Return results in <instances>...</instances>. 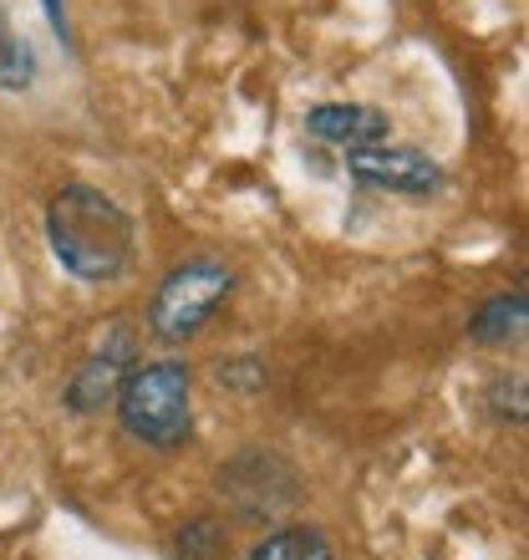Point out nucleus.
I'll return each mask as SVG.
<instances>
[{
  "instance_id": "nucleus-1",
  "label": "nucleus",
  "mask_w": 529,
  "mask_h": 560,
  "mask_svg": "<svg viewBox=\"0 0 529 560\" xmlns=\"http://www.w3.org/2000/svg\"><path fill=\"white\" fill-rule=\"evenodd\" d=\"M132 214L92 184H67L46 205V245L67 276L107 285L132 266Z\"/></svg>"
},
{
  "instance_id": "nucleus-2",
  "label": "nucleus",
  "mask_w": 529,
  "mask_h": 560,
  "mask_svg": "<svg viewBox=\"0 0 529 560\" xmlns=\"http://www.w3.org/2000/svg\"><path fill=\"white\" fill-rule=\"evenodd\" d=\"M193 372L178 362V357H163V362H143L122 377L118 393V418L138 443L158 448V454H174L184 448L193 433Z\"/></svg>"
},
{
  "instance_id": "nucleus-3",
  "label": "nucleus",
  "mask_w": 529,
  "mask_h": 560,
  "mask_svg": "<svg viewBox=\"0 0 529 560\" xmlns=\"http://www.w3.org/2000/svg\"><path fill=\"white\" fill-rule=\"evenodd\" d=\"M230 295H235V270L209 260V255H193L158 280V291L148 301V326L158 341L178 347V341L199 337Z\"/></svg>"
},
{
  "instance_id": "nucleus-4",
  "label": "nucleus",
  "mask_w": 529,
  "mask_h": 560,
  "mask_svg": "<svg viewBox=\"0 0 529 560\" xmlns=\"http://www.w3.org/2000/svg\"><path fill=\"white\" fill-rule=\"evenodd\" d=\"M346 174L362 184V189H383V194H412V199H427V194L443 189V168L418 148H397V143H372L346 153Z\"/></svg>"
},
{
  "instance_id": "nucleus-5",
  "label": "nucleus",
  "mask_w": 529,
  "mask_h": 560,
  "mask_svg": "<svg viewBox=\"0 0 529 560\" xmlns=\"http://www.w3.org/2000/svg\"><path fill=\"white\" fill-rule=\"evenodd\" d=\"M306 133L316 143H331V148H372V143H387L392 133V118L383 107H367V103H321L306 113Z\"/></svg>"
},
{
  "instance_id": "nucleus-6",
  "label": "nucleus",
  "mask_w": 529,
  "mask_h": 560,
  "mask_svg": "<svg viewBox=\"0 0 529 560\" xmlns=\"http://www.w3.org/2000/svg\"><path fill=\"white\" fill-rule=\"evenodd\" d=\"M122 377H128V341H118L113 352H97L87 362V368L72 377V387H67V408L72 413H103L107 402H118L122 393Z\"/></svg>"
},
{
  "instance_id": "nucleus-7",
  "label": "nucleus",
  "mask_w": 529,
  "mask_h": 560,
  "mask_svg": "<svg viewBox=\"0 0 529 560\" xmlns=\"http://www.w3.org/2000/svg\"><path fill=\"white\" fill-rule=\"evenodd\" d=\"M525 326H529L525 291L494 295V301H484V306H479V316L469 322V341H479V347H509V341L525 337Z\"/></svg>"
},
{
  "instance_id": "nucleus-8",
  "label": "nucleus",
  "mask_w": 529,
  "mask_h": 560,
  "mask_svg": "<svg viewBox=\"0 0 529 560\" xmlns=\"http://www.w3.org/2000/svg\"><path fill=\"white\" fill-rule=\"evenodd\" d=\"M245 560H337L326 535L316 525H285V530H270L264 540H255Z\"/></svg>"
},
{
  "instance_id": "nucleus-9",
  "label": "nucleus",
  "mask_w": 529,
  "mask_h": 560,
  "mask_svg": "<svg viewBox=\"0 0 529 560\" xmlns=\"http://www.w3.org/2000/svg\"><path fill=\"white\" fill-rule=\"evenodd\" d=\"M178 560H230V540H224L220 520H193L178 535Z\"/></svg>"
},
{
  "instance_id": "nucleus-10",
  "label": "nucleus",
  "mask_w": 529,
  "mask_h": 560,
  "mask_svg": "<svg viewBox=\"0 0 529 560\" xmlns=\"http://www.w3.org/2000/svg\"><path fill=\"white\" fill-rule=\"evenodd\" d=\"M31 72H36V61H31V51L11 36L5 11H0V88H26Z\"/></svg>"
},
{
  "instance_id": "nucleus-11",
  "label": "nucleus",
  "mask_w": 529,
  "mask_h": 560,
  "mask_svg": "<svg viewBox=\"0 0 529 560\" xmlns=\"http://www.w3.org/2000/svg\"><path fill=\"white\" fill-rule=\"evenodd\" d=\"M46 21H51V26L67 36V11H61V0H46Z\"/></svg>"
}]
</instances>
